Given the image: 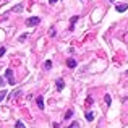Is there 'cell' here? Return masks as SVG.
<instances>
[{
    "label": "cell",
    "mask_w": 128,
    "mask_h": 128,
    "mask_svg": "<svg viewBox=\"0 0 128 128\" xmlns=\"http://www.w3.org/2000/svg\"><path fill=\"white\" fill-rule=\"evenodd\" d=\"M34 24H39V18L38 16H32V18L26 20V26H34Z\"/></svg>",
    "instance_id": "1"
},
{
    "label": "cell",
    "mask_w": 128,
    "mask_h": 128,
    "mask_svg": "<svg viewBox=\"0 0 128 128\" xmlns=\"http://www.w3.org/2000/svg\"><path fill=\"white\" fill-rule=\"evenodd\" d=\"M3 54H5V49H3V47H2V49H0V57H2Z\"/></svg>",
    "instance_id": "15"
},
{
    "label": "cell",
    "mask_w": 128,
    "mask_h": 128,
    "mask_svg": "<svg viewBox=\"0 0 128 128\" xmlns=\"http://www.w3.org/2000/svg\"><path fill=\"white\" fill-rule=\"evenodd\" d=\"M50 66H52V62H50V60H47V62L44 63V68H46V70H50Z\"/></svg>",
    "instance_id": "8"
},
{
    "label": "cell",
    "mask_w": 128,
    "mask_h": 128,
    "mask_svg": "<svg viewBox=\"0 0 128 128\" xmlns=\"http://www.w3.org/2000/svg\"><path fill=\"white\" fill-rule=\"evenodd\" d=\"M106 102H107V104H110V96H109V94L106 96Z\"/></svg>",
    "instance_id": "14"
},
{
    "label": "cell",
    "mask_w": 128,
    "mask_h": 128,
    "mask_svg": "<svg viewBox=\"0 0 128 128\" xmlns=\"http://www.w3.org/2000/svg\"><path fill=\"white\" fill-rule=\"evenodd\" d=\"M5 94H6L5 91H0V102H2V100L5 99Z\"/></svg>",
    "instance_id": "11"
},
{
    "label": "cell",
    "mask_w": 128,
    "mask_h": 128,
    "mask_svg": "<svg viewBox=\"0 0 128 128\" xmlns=\"http://www.w3.org/2000/svg\"><path fill=\"white\" fill-rule=\"evenodd\" d=\"M66 128H80V123H78V122H73L72 125H70V126H66Z\"/></svg>",
    "instance_id": "10"
},
{
    "label": "cell",
    "mask_w": 128,
    "mask_h": 128,
    "mask_svg": "<svg viewBox=\"0 0 128 128\" xmlns=\"http://www.w3.org/2000/svg\"><path fill=\"white\" fill-rule=\"evenodd\" d=\"M36 104H38V107H39V109H44V99H42L41 96H39L38 99H36Z\"/></svg>",
    "instance_id": "5"
},
{
    "label": "cell",
    "mask_w": 128,
    "mask_h": 128,
    "mask_svg": "<svg viewBox=\"0 0 128 128\" xmlns=\"http://www.w3.org/2000/svg\"><path fill=\"white\" fill-rule=\"evenodd\" d=\"M126 8H128V3H122V5H117V12H118V13L125 12Z\"/></svg>",
    "instance_id": "3"
},
{
    "label": "cell",
    "mask_w": 128,
    "mask_h": 128,
    "mask_svg": "<svg viewBox=\"0 0 128 128\" xmlns=\"http://www.w3.org/2000/svg\"><path fill=\"white\" fill-rule=\"evenodd\" d=\"M125 41H126V42H128V34H125Z\"/></svg>",
    "instance_id": "16"
},
{
    "label": "cell",
    "mask_w": 128,
    "mask_h": 128,
    "mask_svg": "<svg viewBox=\"0 0 128 128\" xmlns=\"http://www.w3.org/2000/svg\"><path fill=\"white\" fill-rule=\"evenodd\" d=\"M57 89H58V91H62L63 89V80H57Z\"/></svg>",
    "instance_id": "6"
},
{
    "label": "cell",
    "mask_w": 128,
    "mask_h": 128,
    "mask_svg": "<svg viewBox=\"0 0 128 128\" xmlns=\"http://www.w3.org/2000/svg\"><path fill=\"white\" fill-rule=\"evenodd\" d=\"M66 66H68V68H75V66H76V62L73 58H68V60H66Z\"/></svg>",
    "instance_id": "4"
},
{
    "label": "cell",
    "mask_w": 128,
    "mask_h": 128,
    "mask_svg": "<svg viewBox=\"0 0 128 128\" xmlns=\"http://www.w3.org/2000/svg\"><path fill=\"white\" fill-rule=\"evenodd\" d=\"M86 120H89V122H91V120H94V114L92 112H88L86 114Z\"/></svg>",
    "instance_id": "7"
},
{
    "label": "cell",
    "mask_w": 128,
    "mask_h": 128,
    "mask_svg": "<svg viewBox=\"0 0 128 128\" xmlns=\"http://www.w3.org/2000/svg\"><path fill=\"white\" fill-rule=\"evenodd\" d=\"M86 104H92V97H88V99H86Z\"/></svg>",
    "instance_id": "13"
},
{
    "label": "cell",
    "mask_w": 128,
    "mask_h": 128,
    "mask_svg": "<svg viewBox=\"0 0 128 128\" xmlns=\"http://www.w3.org/2000/svg\"><path fill=\"white\" fill-rule=\"evenodd\" d=\"M6 78H8L10 84H15V78H13V72L12 70H6Z\"/></svg>",
    "instance_id": "2"
},
{
    "label": "cell",
    "mask_w": 128,
    "mask_h": 128,
    "mask_svg": "<svg viewBox=\"0 0 128 128\" xmlns=\"http://www.w3.org/2000/svg\"><path fill=\"white\" fill-rule=\"evenodd\" d=\"M72 115H73V110L70 109V110H66V114H65V118H70Z\"/></svg>",
    "instance_id": "9"
},
{
    "label": "cell",
    "mask_w": 128,
    "mask_h": 128,
    "mask_svg": "<svg viewBox=\"0 0 128 128\" xmlns=\"http://www.w3.org/2000/svg\"><path fill=\"white\" fill-rule=\"evenodd\" d=\"M16 128H24V125L21 122H16Z\"/></svg>",
    "instance_id": "12"
},
{
    "label": "cell",
    "mask_w": 128,
    "mask_h": 128,
    "mask_svg": "<svg viewBox=\"0 0 128 128\" xmlns=\"http://www.w3.org/2000/svg\"><path fill=\"white\" fill-rule=\"evenodd\" d=\"M49 2H50V3H55V2H57V0H49Z\"/></svg>",
    "instance_id": "17"
}]
</instances>
